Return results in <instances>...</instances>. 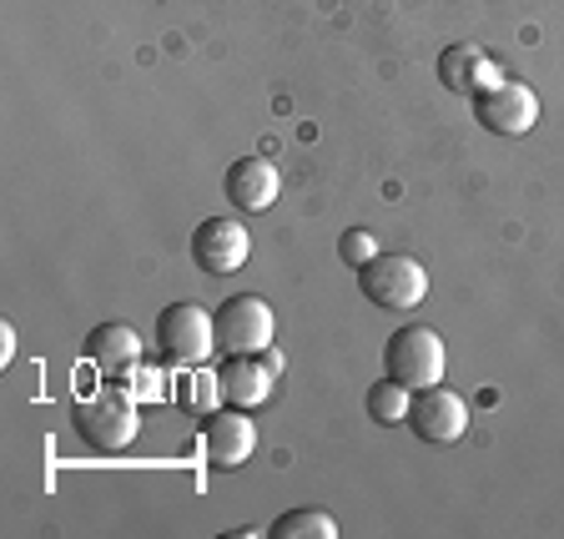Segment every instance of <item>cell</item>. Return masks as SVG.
<instances>
[{
    "instance_id": "obj_1",
    "label": "cell",
    "mask_w": 564,
    "mask_h": 539,
    "mask_svg": "<svg viewBox=\"0 0 564 539\" xmlns=\"http://www.w3.org/2000/svg\"><path fill=\"white\" fill-rule=\"evenodd\" d=\"M444 368H448V348L434 328L423 323H403V328L388 333L383 343V374L403 388H429V384H444Z\"/></svg>"
},
{
    "instance_id": "obj_2",
    "label": "cell",
    "mask_w": 564,
    "mask_h": 539,
    "mask_svg": "<svg viewBox=\"0 0 564 539\" xmlns=\"http://www.w3.org/2000/svg\"><path fill=\"white\" fill-rule=\"evenodd\" d=\"M358 288H364L368 303L388 308V313H409L429 298V272L409 252H378L373 262L358 268Z\"/></svg>"
},
{
    "instance_id": "obj_3",
    "label": "cell",
    "mask_w": 564,
    "mask_h": 539,
    "mask_svg": "<svg viewBox=\"0 0 564 539\" xmlns=\"http://www.w3.org/2000/svg\"><path fill=\"white\" fill-rule=\"evenodd\" d=\"M70 429H76L91 449L117 454V449H127L131 439H137L141 419H137V403H131L127 394L101 388V394H86V399L70 403Z\"/></svg>"
},
{
    "instance_id": "obj_4",
    "label": "cell",
    "mask_w": 564,
    "mask_h": 539,
    "mask_svg": "<svg viewBox=\"0 0 564 539\" xmlns=\"http://www.w3.org/2000/svg\"><path fill=\"white\" fill-rule=\"evenodd\" d=\"M156 348H162L166 364L197 368L212 358L217 348V328H212V313L197 303H166L156 317Z\"/></svg>"
},
{
    "instance_id": "obj_5",
    "label": "cell",
    "mask_w": 564,
    "mask_h": 539,
    "mask_svg": "<svg viewBox=\"0 0 564 539\" xmlns=\"http://www.w3.org/2000/svg\"><path fill=\"white\" fill-rule=\"evenodd\" d=\"M212 328H217V348L223 353H262L272 348V303L258 293H232L217 313H212Z\"/></svg>"
},
{
    "instance_id": "obj_6",
    "label": "cell",
    "mask_w": 564,
    "mask_h": 539,
    "mask_svg": "<svg viewBox=\"0 0 564 539\" xmlns=\"http://www.w3.org/2000/svg\"><path fill=\"white\" fill-rule=\"evenodd\" d=\"M474 121L484 131H494V137H524L540 121V96L529 91L524 82H509L505 76L499 86L474 96Z\"/></svg>"
},
{
    "instance_id": "obj_7",
    "label": "cell",
    "mask_w": 564,
    "mask_h": 539,
    "mask_svg": "<svg viewBox=\"0 0 564 539\" xmlns=\"http://www.w3.org/2000/svg\"><path fill=\"white\" fill-rule=\"evenodd\" d=\"M409 429L423 444H458L469 429V403L458 399L448 384H429L409 403Z\"/></svg>"
},
{
    "instance_id": "obj_8",
    "label": "cell",
    "mask_w": 564,
    "mask_h": 539,
    "mask_svg": "<svg viewBox=\"0 0 564 539\" xmlns=\"http://www.w3.org/2000/svg\"><path fill=\"white\" fill-rule=\"evenodd\" d=\"M247 258H252V233H247L237 217H207V223H197V233H192V262H197L202 272L227 278V272H237Z\"/></svg>"
},
{
    "instance_id": "obj_9",
    "label": "cell",
    "mask_w": 564,
    "mask_h": 539,
    "mask_svg": "<svg viewBox=\"0 0 564 539\" xmlns=\"http://www.w3.org/2000/svg\"><path fill=\"white\" fill-rule=\"evenodd\" d=\"M252 449H258V429H252L247 409H232V403H227V409L207 413V423H202V454H207V464L237 470V464L252 459Z\"/></svg>"
},
{
    "instance_id": "obj_10",
    "label": "cell",
    "mask_w": 564,
    "mask_h": 539,
    "mask_svg": "<svg viewBox=\"0 0 564 539\" xmlns=\"http://www.w3.org/2000/svg\"><path fill=\"white\" fill-rule=\"evenodd\" d=\"M223 192L237 212H268L282 192V176L268 157H237L223 176Z\"/></svg>"
},
{
    "instance_id": "obj_11",
    "label": "cell",
    "mask_w": 564,
    "mask_h": 539,
    "mask_svg": "<svg viewBox=\"0 0 564 539\" xmlns=\"http://www.w3.org/2000/svg\"><path fill=\"white\" fill-rule=\"evenodd\" d=\"M272 368L262 364L258 353H227V364L217 368V399L232 409H258L272 394Z\"/></svg>"
},
{
    "instance_id": "obj_12",
    "label": "cell",
    "mask_w": 564,
    "mask_h": 539,
    "mask_svg": "<svg viewBox=\"0 0 564 539\" xmlns=\"http://www.w3.org/2000/svg\"><path fill=\"white\" fill-rule=\"evenodd\" d=\"M438 82L448 86V91H489V86L505 82V71H499V61L489 56L484 46H474V41H458V46H448L444 56H438Z\"/></svg>"
},
{
    "instance_id": "obj_13",
    "label": "cell",
    "mask_w": 564,
    "mask_h": 539,
    "mask_svg": "<svg viewBox=\"0 0 564 539\" xmlns=\"http://www.w3.org/2000/svg\"><path fill=\"white\" fill-rule=\"evenodd\" d=\"M82 353L91 358V368H101V374H127V368L141 364V338L131 323H96V328L86 333Z\"/></svg>"
},
{
    "instance_id": "obj_14",
    "label": "cell",
    "mask_w": 564,
    "mask_h": 539,
    "mask_svg": "<svg viewBox=\"0 0 564 539\" xmlns=\"http://www.w3.org/2000/svg\"><path fill=\"white\" fill-rule=\"evenodd\" d=\"M272 539H333L338 535V519L328 509H288L268 525Z\"/></svg>"
},
{
    "instance_id": "obj_15",
    "label": "cell",
    "mask_w": 564,
    "mask_h": 539,
    "mask_svg": "<svg viewBox=\"0 0 564 539\" xmlns=\"http://www.w3.org/2000/svg\"><path fill=\"white\" fill-rule=\"evenodd\" d=\"M368 413H373L378 423H403L409 419V403H413V388L393 384V378H378V384H368Z\"/></svg>"
},
{
    "instance_id": "obj_16",
    "label": "cell",
    "mask_w": 564,
    "mask_h": 539,
    "mask_svg": "<svg viewBox=\"0 0 564 539\" xmlns=\"http://www.w3.org/2000/svg\"><path fill=\"white\" fill-rule=\"evenodd\" d=\"M338 258L348 262V268H364V262L378 258V237L368 233V227H348V233L338 237Z\"/></svg>"
},
{
    "instance_id": "obj_17",
    "label": "cell",
    "mask_w": 564,
    "mask_h": 539,
    "mask_svg": "<svg viewBox=\"0 0 564 539\" xmlns=\"http://www.w3.org/2000/svg\"><path fill=\"white\" fill-rule=\"evenodd\" d=\"M11 358H15V328L0 323V364H11Z\"/></svg>"
},
{
    "instance_id": "obj_18",
    "label": "cell",
    "mask_w": 564,
    "mask_h": 539,
    "mask_svg": "<svg viewBox=\"0 0 564 539\" xmlns=\"http://www.w3.org/2000/svg\"><path fill=\"white\" fill-rule=\"evenodd\" d=\"M258 358H262V364H268V368H272V374H282V353H278V348H262V353H258Z\"/></svg>"
}]
</instances>
